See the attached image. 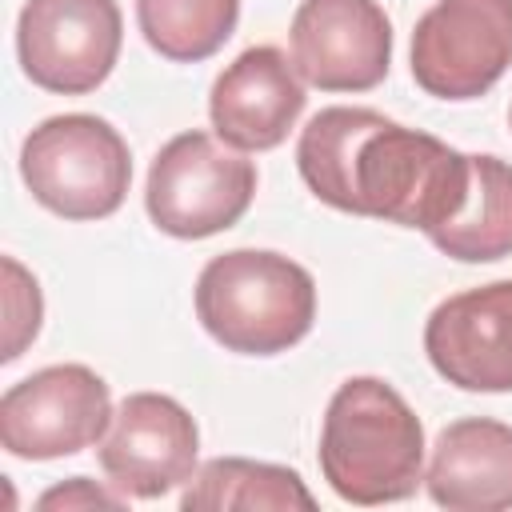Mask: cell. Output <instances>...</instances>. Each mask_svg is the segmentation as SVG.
<instances>
[{"mask_svg": "<svg viewBox=\"0 0 512 512\" xmlns=\"http://www.w3.org/2000/svg\"><path fill=\"white\" fill-rule=\"evenodd\" d=\"M308 192L348 216L436 232L468 192V152L372 108H320L296 140Z\"/></svg>", "mask_w": 512, "mask_h": 512, "instance_id": "6da1fadb", "label": "cell"}, {"mask_svg": "<svg viewBox=\"0 0 512 512\" xmlns=\"http://www.w3.org/2000/svg\"><path fill=\"white\" fill-rule=\"evenodd\" d=\"M320 476L348 504H396L424 480V424L380 376H348L320 424Z\"/></svg>", "mask_w": 512, "mask_h": 512, "instance_id": "7a4b0ae2", "label": "cell"}, {"mask_svg": "<svg viewBox=\"0 0 512 512\" xmlns=\"http://www.w3.org/2000/svg\"><path fill=\"white\" fill-rule=\"evenodd\" d=\"M196 320L240 356H276L300 344L316 320V280L304 264L268 248H232L196 276Z\"/></svg>", "mask_w": 512, "mask_h": 512, "instance_id": "3957f363", "label": "cell"}, {"mask_svg": "<svg viewBox=\"0 0 512 512\" xmlns=\"http://www.w3.org/2000/svg\"><path fill=\"white\" fill-rule=\"evenodd\" d=\"M20 180L52 216L104 220L128 196L132 156L108 120L92 112H64L24 136Z\"/></svg>", "mask_w": 512, "mask_h": 512, "instance_id": "277c9868", "label": "cell"}, {"mask_svg": "<svg viewBox=\"0 0 512 512\" xmlns=\"http://www.w3.org/2000/svg\"><path fill=\"white\" fill-rule=\"evenodd\" d=\"M252 196L256 164L200 128L172 136L156 152L144 184L148 220L176 240H204L232 228L248 212Z\"/></svg>", "mask_w": 512, "mask_h": 512, "instance_id": "5b68a950", "label": "cell"}, {"mask_svg": "<svg viewBox=\"0 0 512 512\" xmlns=\"http://www.w3.org/2000/svg\"><path fill=\"white\" fill-rule=\"evenodd\" d=\"M124 16L116 0H24L16 56L24 76L56 96L100 88L120 56Z\"/></svg>", "mask_w": 512, "mask_h": 512, "instance_id": "8992f818", "label": "cell"}, {"mask_svg": "<svg viewBox=\"0 0 512 512\" xmlns=\"http://www.w3.org/2000/svg\"><path fill=\"white\" fill-rule=\"evenodd\" d=\"M112 424V392L88 364H48L0 396V444L20 460L76 456Z\"/></svg>", "mask_w": 512, "mask_h": 512, "instance_id": "52a82bcc", "label": "cell"}, {"mask_svg": "<svg viewBox=\"0 0 512 512\" xmlns=\"http://www.w3.org/2000/svg\"><path fill=\"white\" fill-rule=\"evenodd\" d=\"M512 68V0H436L412 28V80L436 100H476Z\"/></svg>", "mask_w": 512, "mask_h": 512, "instance_id": "ba28073f", "label": "cell"}, {"mask_svg": "<svg viewBox=\"0 0 512 512\" xmlns=\"http://www.w3.org/2000/svg\"><path fill=\"white\" fill-rule=\"evenodd\" d=\"M200 428L192 412L164 392H132L112 412L96 444L108 484L128 500H160L196 476Z\"/></svg>", "mask_w": 512, "mask_h": 512, "instance_id": "9c48e42d", "label": "cell"}, {"mask_svg": "<svg viewBox=\"0 0 512 512\" xmlns=\"http://www.w3.org/2000/svg\"><path fill=\"white\" fill-rule=\"evenodd\" d=\"M292 64L320 92H368L392 68V24L376 0H300Z\"/></svg>", "mask_w": 512, "mask_h": 512, "instance_id": "30bf717a", "label": "cell"}, {"mask_svg": "<svg viewBox=\"0 0 512 512\" xmlns=\"http://www.w3.org/2000/svg\"><path fill=\"white\" fill-rule=\"evenodd\" d=\"M424 352L460 392H512V280L440 300L424 324Z\"/></svg>", "mask_w": 512, "mask_h": 512, "instance_id": "8fae6325", "label": "cell"}, {"mask_svg": "<svg viewBox=\"0 0 512 512\" xmlns=\"http://www.w3.org/2000/svg\"><path fill=\"white\" fill-rule=\"evenodd\" d=\"M304 76L276 44L244 48L208 92L216 136L240 152H268L288 140L304 112Z\"/></svg>", "mask_w": 512, "mask_h": 512, "instance_id": "7c38bea8", "label": "cell"}, {"mask_svg": "<svg viewBox=\"0 0 512 512\" xmlns=\"http://www.w3.org/2000/svg\"><path fill=\"white\" fill-rule=\"evenodd\" d=\"M424 488L448 512L512 508V424L492 416L452 420L432 444Z\"/></svg>", "mask_w": 512, "mask_h": 512, "instance_id": "4fadbf2b", "label": "cell"}, {"mask_svg": "<svg viewBox=\"0 0 512 512\" xmlns=\"http://www.w3.org/2000/svg\"><path fill=\"white\" fill-rule=\"evenodd\" d=\"M432 248L460 264H492L512 256V164L500 156H468V192L448 224L428 232Z\"/></svg>", "mask_w": 512, "mask_h": 512, "instance_id": "5bb4252c", "label": "cell"}, {"mask_svg": "<svg viewBox=\"0 0 512 512\" xmlns=\"http://www.w3.org/2000/svg\"><path fill=\"white\" fill-rule=\"evenodd\" d=\"M228 508H272V512H312L316 496L300 480L296 468L248 460V456H216L196 468V476L180 492V512H228Z\"/></svg>", "mask_w": 512, "mask_h": 512, "instance_id": "9a60e30c", "label": "cell"}, {"mask_svg": "<svg viewBox=\"0 0 512 512\" xmlns=\"http://www.w3.org/2000/svg\"><path fill=\"white\" fill-rule=\"evenodd\" d=\"M240 0H136V24L152 52L172 64H196L236 32Z\"/></svg>", "mask_w": 512, "mask_h": 512, "instance_id": "2e32d148", "label": "cell"}, {"mask_svg": "<svg viewBox=\"0 0 512 512\" xmlns=\"http://www.w3.org/2000/svg\"><path fill=\"white\" fill-rule=\"evenodd\" d=\"M4 352L0 360L12 364L40 332V316H44V300H40V284L36 276H28L20 268V260L4 256Z\"/></svg>", "mask_w": 512, "mask_h": 512, "instance_id": "e0dca14e", "label": "cell"}, {"mask_svg": "<svg viewBox=\"0 0 512 512\" xmlns=\"http://www.w3.org/2000/svg\"><path fill=\"white\" fill-rule=\"evenodd\" d=\"M124 500H128V496H120L112 484L100 488V484H92L88 476H68L64 484L40 492V496H36V508H44V512H52V508H64V512H68V508H124Z\"/></svg>", "mask_w": 512, "mask_h": 512, "instance_id": "ac0fdd59", "label": "cell"}, {"mask_svg": "<svg viewBox=\"0 0 512 512\" xmlns=\"http://www.w3.org/2000/svg\"><path fill=\"white\" fill-rule=\"evenodd\" d=\"M508 128H512V108H508Z\"/></svg>", "mask_w": 512, "mask_h": 512, "instance_id": "d6986e66", "label": "cell"}]
</instances>
